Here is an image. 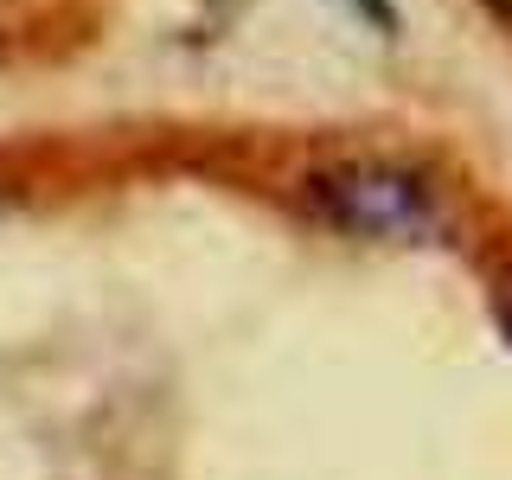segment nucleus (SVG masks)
<instances>
[{
	"label": "nucleus",
	"instance_id": "nucleus-1",
	"mask_svg": "<svg viewBox=\"0 0 512 480\" xmlns=\"http://www.w3.org/2000/svg\"><path fill=\"white\" fill-rule=\"evenodd\" d=\"M314 205L340 231L378 237V244H423L442 224L436 192L410 167H391V160H346V167L314 173Z\"/></svg>",
	"mask_w": 512,
	"mask_h": 480
},
{
	"label": "nucleus",
	"instance_id": "nucleus-2",
	"mask_svg": "<svg viewBox=\"0 0 512 480\" xmlns=\"http://www.w3.org/2000/svg\"><path fill=\"white\" fill-rule=\"evenodd\" d=\"M359 13H365V20H378V26H397V13H391V0H359Z\"/></svg>",
	"mask_w": 512,
	"mask_h": 480
},
{
	"label": "nucleus",
	"instance_id": "nucleus-3",
	"mask_svg": "<svg viewBox=\"0 0 512 480\" xmlns=\"http://www.w3.org/2000/svg\"><path fill=\"white\" fill-rule=\"evenodd\" d=\"M500 333H506V346H512V288L500 295Z\"/></svg>",
	"mask_w": 512,
	"mask_h": 480
}]
</instances>
